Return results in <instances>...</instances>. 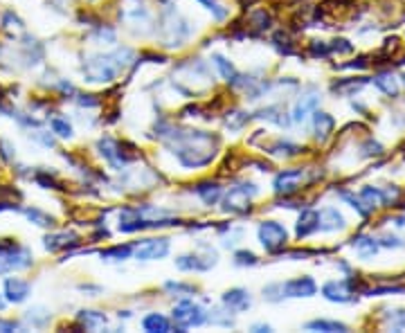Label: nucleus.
<instances>
[{"label":"nucleus","instance_id":"nucleus-1","mask_svg":"<svg viewBox=\"0 0 405 333\" xmlns=\"http://www.w3.org/2000/svg\"><path fill=\"white\" fill-rule=\"evenodd\" d=\"M135 54L131 48H120L111 54H90L84 63V77L90 84H111L120 72L131 66Z\"/></svg>","mask_w":405,"mask_h":333},{"label":"nucleus","instance_id":"nucleus-2","mask_svg":"<svg viewBox=\"0 0 405 333\" xmlns=\"http://www.w3.org/2000/svg\"><path fill=\"white\" fill-rule=\"evenodd\" d=\"M160 27H162V43H165L167 48H180V45L187 41L189 32H192L189 23L183 16H178L176 9L162 12Z\"/></svg>","mask_w":405,"mask_h":333},{"label":"nucleus","instance_id":"nucleus-3","mask_svg":"<svg viewBox=\"0 0 405 333\" xmlns=\"http://www.w3.org/2000/svg\"><path fill=\"white\" fill-rule=\"evenodd\" d=\"M257 185L255 183H241L237 187H232L223 198V210L230 214H248L250 212V203L252 198L257 196Z\"/></svg>","mask_w":405,"mask_h":333},{"label":"nucleus","instance_id":"nucleus-4","mask_svg":"<svg viewBox=\"0 0 405 333\" xmlns=\"http://www.w3.org/2000/svg\"><path fill=\"white\" fill-rule=\"evenodd\" d=\"M32 266V255L16 243H0V275Z\"/></svg>","mask_w":405,"mask_h":333},{"label":"nucleus","instance_id":"nucleus-5","mask_svg":"<svg viewBox=\"0 0 405 333\" xmlns=\"http://www.w3.org/2000/svg\"><path fill=\"white\" fill-rule=\"evenodd\" d=\"M171 318L178 324L180 329H189V327H201V324L207 320V313L201 304H196L192 300H185L174 306L171 311Z\"/></svg>","mask_w":405,"mask_h":333},{"label":"nucleus","instance_id":"nucleus-6","mask_svg":"<svg viewBox=\"0 0 405 333\" xmlns=\"http://www.w3.org/2000/svg\"><path fill=\"white\" fill-rule=\"evenodd\" d=\"M259 241H261V246H264L268 252H277V250H282L286 246V241H288V232L282 223H277V221H264L259 225Z\"/></svg>","mask_w":405,"mask_h":333},{"label":"nucleus","instance_id":"nucleus-7","mask_svg":"<svg viewBox=\"0 0 405 333\" xmlns=\"http://www.w3.org/2000/svg\"><path fill=\"white\" fill-rule=\"evenodd\" d=\"M304 176L306 171L304 169H286V171H279L273 180V187H275V194L277 196H293L295 192H300V187L304 185Z\"/></svg>","mask_w":405,"mask_h":333},{"label":"nucleus","instance_id":"nucleus-8","mask_svg":"<svg viewBox=\"0 0 405 333\" xmlns=\"http://www.w3.org/2000/svg\"><path fill=\"white\" fill-rule=\"evenodd\" d=\"M169 255V239H144L133 246V257L138 261L162 259Z\"/></svg>","mask_w":405,"mask_h":333},{"label":"nucleus","instance_id":"nucleus-9","mask_svg":"<svg viewBox=\"0 0 405 333\" xmlns=\"http://www.w3.org/2000/svg\"><path fill=\"white\" fill-rule=\"evenodd\" d=\"M216 264V252H207V257H201V255H183L176 259V266L180 270H196V273H205V270H210L212 266Z\"/></svg>","mask_w":405,"mask_h":333},{"label":"nucleus","instance_id":"nucleus-10","mask_svg":"<svg viewBox=\"0 0 405 333\" xmlns=\"http://www.w3.org/2000/svg\"><path fill=\"white\" fill-rule=\"evenodd\" d=\"M320 104V93L315 88H309V93H304L300 99H297V104L291 113V120L293 122H304L306 117H309L311 111H315Z\"/></svg>","mask_w":405,"mask_h":333},{"label":"nucleus","instance_id":"nucleus-11","mask_svg":"<svg viewBox=\"0 0 405 333\" xmlns=\"http://www.w3.org/2000/svg\"><path fill=\"white\" fill-rule=\"evenodd\" d=\"M250 293L246 288H230V291L223 293V306L228 309L230 313H243L250 309Z\"/></svg>","mask_w":405,"mask_h":333},{"label":"nucleus","instance_id":"nucleus-12","mask_svg":"<svg viewBox=\"0 0 405 333\" xmlns=\"http://www.w3.org/2000/svg\"><path fill=\"white\" fill-rule=\"evenodd\" d=\"M322 295L327 297L329 302H338V304H347L354 302V288L349 286V282H329L322 286Z\"/></svg>","mask_w":405,"mask_h":333},{"label":"nucleus","instance_id":"nucleus-13","mask_svg":"<svg viewBox=\"0 0 405 333\" xmlns=\"http://www.w3.org/2000/svg\"><path fill=\"white\" fill-rule=\"evenodd\" d=\"M282 291L286 297H313L315 291H318V286L311 277H297V279H291V282L282 284Z\"/></svg>","mask_w":405,"mask_h":333},{"label":"nucleus","instance_id":"nucleus-14","mask_svg":"<svg viewBox=\"0 0 405 333\" xmlns=\"http://www.w3.org/2000/svg\"><path fill=\"white\" fill-rule=\"evenodd\" d=\"M318 230L333 232L345 228V216L338 212V207H324L322 212H318Z\"/></svg>","mask_w":405,"mask_h":333},{"label":"nucleus","instance_id":"nucleus-15","mask_svg":"<svg viewBox=\"0 0 405 333\" xmlns=\"http://www.w3.org/2000/svg\"><path fill=\"white\" fill-rule=\"evenodd\" d=\"M333 129H336V122H333V117L329 113H315L313 115V131H315V138L318 142H327L331 138Z\"/></svg>","mask_w":405,"mask_h":333},{"label":"nucleus","instance_id":"nucleus-16","mask_svg":"<svg viewBox=\"0 0 405 333\" xmlns=\"http://www.w3.org/2000/svg\"><path fill=\"white\" fill-rule=\"evenodd\" d=\"M77 243H79V237L75 232H59V234H48V237H45V248L52 252L72 248V246H77Z\"/></svg>","mask_w":405,"mask_h":333},{"label":"nucleus","instance_id":"nucleus-17","mask_svg":"<svg viewBox=\"0 0 405 333\" xmlns=\"http://www.w3.org/2000/svg\"><path fill=\"white\" fill-rule=\"evenodd\" d=\"M5 295H7V300L9 302H14V304H21L27 295H30V284L23 282V279H7L5 282Z\"/></svg>","mask_w":405,"mask_h":333},{"label":"nucleus","instance_id":"nucleus-18","mask_svg":"<svg viewBox=\"0 0 405 333\" xmlns=\"http://www.w3.org/2000/svg\"><path fill=\"white\" fill-rule=\"evenodd\" d=\"M246 27L248 30H252L255 34L259 32H266L270 23H273V16H270V12H266V9H255V12H250L248 18H246Z\"/></svg>","mask_w":405,"mask_h":333},{"label":"nucleus","instance_id":"nucleus-19","mask_svg":"<svg viewBox=\"0 0 405 333\" xmlns=\"http://www.w3.org/2000/svg\"><path fill=\"white\" fill-rule=\"evenodd\" d=\"M318 212L315 210H304L300 214V221H297V237L304 239L309 237V234H313L315 230H318Z\"/></svg>","mask_w":405,"mask_h":333},{"label":"nucleus","instance_id":"nucleus-20","mask_svg":"<svg viewBox=\"0 0 405 333\" xmlns=\"http://www.w3.org/2000/svg\"><path fill=\"white\" fill-rule=\"evenodd\" d=\"M196 194L203 198L205 205H216L219 203V198L223 196V189H221L219 183H198Z\"/></svg>","mask_w":405,"mask_h":333},{"label":"nucleus","instance_id":"nucleus-21","mask_svg":"<svg viewBox=\"0 0 405 333\" xmlns=\"http://www.w3.org/2000/svg\"><path fill=\"white\" fill-rule=\"evenodd\" d=\"M142 327L149 333H167L171 331V322L162 313H149L147 318L142 320Z\"/></svg>","mask_w":405,"mask_h":333},{"label":"nucleus","instance_id":"nucleus-22","mask_svg":"<svg viewBox=\"0 0 405 333\" xmlns=\"http://www.w3.org/2000/svg\"><path fill=\"white\" fill-rule=\"evenodd\" d=\"M365 86H367V79H340V81H333L331 90L336 95H351V93H358Z\"/></svg>","mask_w":405,"mask_h":333},{"label":"nucleus","instance_id":"nucleus-23","mask_svg":"<svg viewBox=\"0 0 405 333\" xmlns=\"http://www.w3.org/2000/svg\"><path fill=\"white\" fill-rule=\"evenodd\" d=\"M374 86L387 97H399V81H396L390 72H383V75L374 77Z\"/></svg>","mask_w":405,"mask_h":333},{"label":"nucleus","instance_id":"nucleus-24","mask_svg":"<svg viewBox=\"0 0 405 333\" xmlns=\"http://www.w3.org/2000/svg\"><path fill=\"white\" fill-rule=\"evenodd\" d=\"M306 329L309 331H324V333H347L349 327L342 322H336V320H313L306 324Z\"/></svg>","mask_w":405,"mask_h":333},{"label":"nucleus","instance_id":"nucleus-25","mask_svg":"<svg viewBox=\"0 0 405 333\" xmlns=\"http://www.w3.org/2000/svg\"><path fill=\"white\" fill-rule=\"evenodd\" d=\"M257 117L273 122L277 126H288V122H291V117H286V111L282 106H268V108H264V111H259Z\"/></svg>","mask_w":405,"mask_h":333},{"label":"nucleus","instance_id":"nucleus-26","mask_svg":"<svg viewBox=\"0 0 405 333\" xmlns=\"http://www.w3.org/2000/svg\"><path fill=\"white\" fill-rule=\"evenodd\" d=\"M77 322L86 329H99L106 324V315L99 313V311H81L77 315Z\"/></svg>","mask_w":405,"mask_h":333},{"label":"nucleus","instance_id":"nucleus-27","mask_svg":"<svg viewBox=\"0 0 405 333\" xmlns=\"http://www.w3.org/2000/svg\"><path fill=\"white\" fill-rule=\"evenodd\" d=\"M212 61H214L216 70L221 72V77H223L225 81H228V84H232V79L239 75L237 68L232 66V61H230V59H225L223 54H212Z\"/></svg>","mask_w":405,"mask_h":333},{"label":"nucleus","instance_id":"nucleus-28","mask_svg":"<svg viewBox=\"0 0 405 333\" xmlns=\"http://www.w3.org/2000/svg\"><path fill=\"white\" fill-rule=\"evenodd\" d=\"M50 311L45 309V306H34V309H30L25 313V320H27V324H32V327H36V329H41V327H45V324L50 322Z\"/></svg>","mask_w":405,"mask_h":333},{"label":"nucleus","instance_id":"nucleus-29","mask_svg":"<svg viewBox=\"0 0 405 333\" xmlns=\"http://www.w3.org/2000/svg\"><path fill=\"white\" fill-rule=\"evenodd\" d=\"M360 201H363V205H367V210L372 212L376 205H383V196H381V189L376 187H363L360 189Z\"/></svg>","mask_w":405,"mask_h":333},{"label":"nucleus","instance_id":"nucleus-30","mask_svg":"<svg viewBox=\"0 0 405 333\" xmlns=\"http://www.w3.org/2000/svg\"><path fill=\"white\" fill-rule=\"evenodd\" d=\"M354 248L358 250L360 257H372L378 250V241L369 239V237H358V239H354Z\"/></svg>","mask_w":405,"mask_h":333},{"label":"nucleus","instance_id":"nucleus-31","mask_svg":"<svg viewBox=\"0 0 405 333\" xmlns=\"http://www.w3.org/2000/svg\"><path fill=\"white\" fill-rule=\"evenodd\" d=\"M131 255H133V246H115V248L102 250V259L108 261H122V259H129Z\"/></svg>","mask_w":405,"mask_h":333},{"label":"nucleus","instance_id":"nucleus-32","mask_svg":"<svg viewBox=\"0 0 405 333\" xmlns=\"http://www.w3.org/2000/svg\"><path fill=\"white\" fill-rule=\"evenodd\" d=\"M270 153H275V156H284V158H291V156H297V153H302V147H297V144H291V142H275L273 147L268 149Z\"/></svg>","mask_w":405,"mask_h":333},{"label":"nucleus","instance_id":"nucleus-33","mask_svg":"<svg viewBox=\"0 0 405 333\" xmlns=\"http://www.w3.org/2000/svg\"><path fill=\"white\" fill-rule=\"evenodd\" d=\"M25 216L30 219L32 223L41 225V228H50V225H54V219L50 214H45L41 210H36V207H30V210H25Z\"/></svg>","mask_w":405,"mask_h":333},{"label":"nucleus","instance_id":"nucleus-34","mask_svg":"<svg viewBox=\"0 0 405 333\" xmlns=\"http://www.w3.org/2000/svg\"><path fill=\"white\" fill-rule=\"evenodd\" d=\"M198 3H201L205 9H210L216 21H223V18H228V9H225L219 0H198Z\"/></svg>","mask_w":405,"mask_h":333},{"label":"nucleus","instance_id":"nucleus-35","mask_svg":"<svg viewBox=\"0 0 405 333\" xmlns=\"http://www.w3.org/2000/svg\"><path fill=\"white\" fill-rule=\"evenodd\" d=\"M257 261H259L257 255H255V252H250V250L234 252V264H237V266H255Z\"/></svg>","mask_w":405,"mask_h":333},{"label":"nucleus","instance_id":"nucleus-36","mask_svg":"<svg viewBox=\"0 0 405 333\" xmlns=\"http://www.w3.org/2000/svg\"><path fill=\"white\" fill-rule=\"evenodd\" d=\"M385 320L390 322V327L401 331L405 329V309H396V311H390V315H385Z\"/></svg>","mask_w":405,"mask_h":333},{"label":"nucleus","instance_id":"nucleus-37","mask_svg":"<svg viewBox=\"0 0 405 333\" xmlns=\"http://www.w3.org/2000/svg\"><path fill=\"white\" fill-rule=\"evenodd\" d=\"M52 131L57 133L59 138H72V126L66 120H61V117H54L52 120Z\"/></svg>","mask_w":405,"mask_h":333},{"label":"nucleus","instance_id":"nucleus-38","mask_svg":"<svg viewBox=\"0 0 405 333\" xmlns=\"http://www.w3.org/2000/svg\"><path fill=\"white\" fill-rule=\"evenodd\" d=\"M309 52H311V57H322V59H327L331 54L329 45L322 43V41H311L309 43Z\"/></svg>","mask_w":405,"mask_h":333},{"label":"nucleus","instance_id":"nucleus-39","mask_svg":"<svg viewBox=\"0 0 405 333\" xmlns=\"http://www.w3.org/2000/svg\"><path fill=\"white\" fill-rule=\"evenodd\" d=\"M329 50L336 52V54H351L354 52V45H351L347 39H336V41H331Z\"/></svg>","mask_w":405,"mask_h":333},{"label":"nucleus","instance_id":"nucleus-40","mask_svg":"<svg viewBox=\"0 0 405 333\" xmlns=\"http://www.w3.org/2000/svg\"><path fill=\"white\" fill-rule=\"evenodd\" d=\"M165 291L169 293H180V295H187L194 291V286H187V284H176V282H167L165 284Z\"/></svg>","mask_w":405,"mask_h":333},{"label":"nucleus","instance_id":"nucleus-41","mask_svg":"<svg viewBox=\"0 0 405 333\" xmlns=\"http://www.w3.org/2000/svg\"><path fill=\"white\" fill-rule=\"evenodd\" d=\"M363 156H381V153H383V147H381V144H378V142H374V140H369L367 144H365V147H363Z\"/></svg>","mask_w":405,"mask_h":333},{"label":"nucleus","instance_id":"nucleus-42","mask_svg":"<svg viewBox=\"0 0 405 333\" xmlns=\"http://www.w3.org/2000/svg\"><path fill=\"white\" fill-rule=\"evenodd\" d=\"M381 246H385V248H401L403 246V241L399 239V237H392V234H385V237L378 241Z\"/></svg>","mask_w":405,"mask_h":333},{"label":"nucleus","instance_id":"nucleus-43","mask_svg":"<svg viewBox=\"0 0 405 333\" xmlns=\"http://www.w3.org/2000/svg\"><path fill=\"white\" fill-rule=\"evenodd\" d=\"M252 331H270V327H268V324H255Z\"/></svg>","mask_w":405,"mask_h":333},{"label":"nucleus","instance_id":"nucleus-44","mask_svg":"<svg viewBox=\"0 0 405 333\" xmlns=\"http://www.w3.org/2000/svg\"><path fill=\"white\" fill-rule=\"evenodd\" d=\"M3 306H5V302H3V300H0V311H3Z\"/></svg>","mask_w":405,"mask_h":333},{"label":"nucleus","instance_id":"nucleus-45","mask_svg":"<svg viewBox=\"0 0 405 333\" xmlns=\"http://www.w3.org/2000/svg\"><path fill=\"white\" fill-rule=\"evenodd\" d=\"M403 84H405V75H403Z\"/></svg>","mask_w":405,"mask_h":333},{"label":"nucleus","instance_id":"nucleus-46","mask_svg":"<svg viewBox=\"0 0 405 333\" xmlns=\"http://www.w3.org/2000/svg\"><path fill=\"white\" fill-rule=\"evenodd\" d=\"M90 3H93V0H90Z\"/></svg>","mask_w":405,"mask_h":333}]
</instances>
